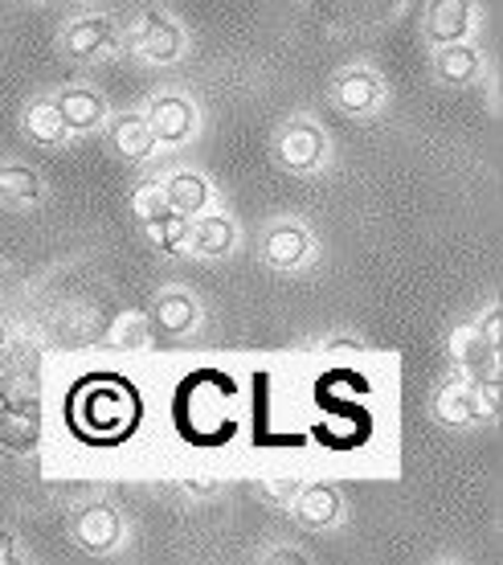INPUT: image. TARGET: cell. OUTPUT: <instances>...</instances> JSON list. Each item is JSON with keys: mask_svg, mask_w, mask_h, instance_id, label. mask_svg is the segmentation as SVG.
Segmentation results:
<instances>
[{"mask_svg": "<svg viewBox=\"0 0 503 565\" xmlns=\"http://www.w3.org/2000/svg\"><path fill=\"white\" fill-rule=\"evenodd\" d=\"M78 435L90 443H119L140 423V397L131 394L119 377H90L66 406Z\"/></svg>", "mask_w": 503, "mask_h": 565, "instance_id": "cell-1", "label": "cell"}, {"mask_svg": "<svg viewBox=\"0 0 503 565\" xmlns=\"http://www.w3.org/2000/svg\"><path fill=\"white\" fill-rule=\"evenodd\" d=\"M136 213L143 217V226H148V238L168 250V255H176L184 242H189V230H193V217L181 210H172L164 201V189L160 184H143V193L136 198Z\"/></svg>", "mask_w": 503, "mask_h": 565, "instance_id": "cell-2", "label": "cell"}, {"mask_svg": "<svg viewBox=\"0 0 503 565\" xmlns=\"http://www.w3.org/2000/svg\"><path fill=\"white\" fill-rule=\"evenodd\" d=\"M131 50H136L143 62H152V66H168V62L181 57L184 33L164 9H148V13L136 21V29H131Z\"/></svg>", "mask_w": 503, "mask_h": 565, "instance_id": "cell-3", "label": "cell"}, {"mask_svg": "<svg viewBox=\"0 0 503 565\" xmlns=\"http://www.w3.org/2000/svg\"><path fill=\"white\" fill-rule=\"evenodd\" d=\"M9 406L0 414V447L13 455H25L42 438V402L33 390H9Z\"/></svg>", "mask_w": 503, "mask_h": 565, "instance_id": "cell-4", "label": "cell"}, {"mask_svg": "<svg viewBox=\"0 0 503 565\" xmlns=\"http://www.w3.org/2000/svg\"><path fill=\"white\" fill-rule=\"evenodd\" d=\"M119 537H124V521H119V509L107 500H90L74 512V541L86 553H111Z\"/></svg>", "mask_w": 503, "mask_h": 565, "instance_id": "cell-5", "label": "cell"}, {"mask_svg": "<svg viewBox=\"0 0 503 565\" xmlns=\"http://www.w3.org/2000/svg\"><path fill=\"white\" fill-rule=\"evenodd\" d=\"M275 156H279L282 169L315 172L323 164V156H328V140H323V131L311 119H295L291 128H282L279 143H275Z\"/></svg>", "mask_w": 503, "mask_h": 565, "instance_id": "cell-6", "label": "cell"}, {"mask_svg": "<svg viewBox=\"0 0 503 565\" xmlns=\"http://www.w3.org/2000/svg\"><path fill=\"white\" fill-rule=\"evenodd\" d=\"M143 115H148V128H152L156 143H164V148H181L196 128V111L184 95H160Z\"/></svg>", "mask_w": 503, "mask_h": 565, "instance_id": "cell-7", "label": "cell"}, {"mask_svg": "<svg viewBox=\"0 0 503 565\" xmlns=\"http://www.w3.org/2000/svg\"><path fill=\"white\" fill-rule=\"evenodd\" d=\"M263 255L270 267L295 270L311 258V234L303 222H275L263 238Z\"/></svg>", "mask_w": 503, "mask_h": 565, "instance_id": "cell-8", "label": "cell"}, {"mask_svg": "<svg viewBox=\"0 0 503 565\" xmlns=\"http://www.w3.org/2000/svg\"><path fill=\"white\" fill-rule=\"evenodd\" d=\"M475 21V0H430L426 4V38L434 45L467 42Z\"/></svg>", "mask_w": 503, "mask_h": 565, "instance_id": "cell-9", "label": "cell"}, {"mask_svg": "<svg viewBox=\"0 0 503 565\" xmlns=\"http://www.w3.org/2000/svg\"><path fill=\"white\" fill-rule=\"evenodd\" d=\"M454 361L462 365L467 382H500V349H491L475 328H459L454 332Z\"/></svg>", "mask_w": 503, "mask_h": 565, "instance_id": "cell-10", "label": "cell"}, {"mask_svg": "<svg viewBox=\"0 0 503 565\" xmlns=\"http://www.w3.org/2000/svg\"><path fill=\"white\" fill-rule=\"evenodd\" d=\"M434 414L447 426H471L488 418V414H483V402H479V394H475V385L467 382V377L442 382V390L434 394Z\"/></svg>", "mask_w": 503, "mask_h": 565, "instance_id": "cell-11", "label": "cell"}, {"mask_svg": "<svg viewBox=\"0 0 503 565\" xmlns=\"http://www.w3.org/2000/svg\"><path fill=\"white\" fill-rule=\"evenodd\" d=\"M107 140H111L115 156L119 160H131V164H143L156 148V136L148 128V115L143 111H124L111 119V128H107Z\"/></svg>", "mask_w": 503, "mask_h": 565, "instance_id": "cell-12", "label": "cell"}, {"mask_svg": "<svg viewBox=\"0 0 503 565\" xmlns=\"http://www.w3.org/2000/svg\"><path fill=\"white\" fill-rule=\"evenodd\" d=\"M115 45V21L111 17H78V21H71V29L62 33V50L74 57V62H90L95 54H103V50H111Z\"/></svg>", "mask_w": 503, "mask_h": 565, "instance_id": "cell-13", "label": "cell"}, {"mask_svg": "<svg viewBox=\"0 0 503 565\" xmlns=\"http://www.w3.org/2000/svg\"><path fill=\"white\" fill-rule=\"evenodd\" d=\"M381 99H385V86H381L377 74L364 71V66H356V71H349V74H340V78H335V103H340L349 115L377 111Z\"/></svg>", "mask_w": 503, "mask_h": 565, "instance_id": "cell-14", "label": "cell"}, {"mask_svg": "<svg viewBox=\"0 0 503 565\" xmlns=\"http://www.w3.org/2000/svg\"><path fill=\"white\" fill-rule=\"evenodd\" d=\"M291 504L308 529H332L340 521V512H344V500H340L332 483H303Z\"/></svg>", "mask_w": 503, "mask_h": 565, "instance_id": "cell-15", "label": "cell"}, {"mask_svg": "<svg viewBox=\"0 0 503 565\" xmlns=\"http://www.w3.org/2000/svg\"><path fill=\"white\" fill-rule=\"evenodd\" d=\"M57 111L66 119V131H95L107 124V103L90 86H71L57 95Z\"/></svg>", "mask_w": 503, "mask_h": 565, "instance_id": "cell-16", "label": "cell"}, {"mask_svg": "<svg viewBox=\"0 0 503 565\" xmlns=\"http://www.w3.org/2000/svg\"><path fill=\"white\" fill-rule=\"evenodd\" d=\"M234 242H238V226H234L225 213H205L201 222H193L184 246H189L196 258H222L234 250Z\"/></svg>", "mask_w": 503, "mask_h": 565, "instance_id": "cell-17", "label": "cell"}, {"mask_svg": "<svg viewBox=\"0 0 503 565\" xmlns=\"http://www.w3.org/2000/svg\"><path fill=\"white\" fill-rule=\"evenodd\" d=\"M21 128H25V136L38 143V148H57V143L71 136V131H66V119L57 111V99L29 103L25 115H21Z\"/></svg>", "mask_w": 503, "mask_h": 565, "instance_id": "cell-18", "label": "cell"}, {"mask_svg": "<svg viewBox=\"0 0 503 565\" xmlns=\"http://www.w3.org/2000/svg\"><path fill=\"white\" fill-rule=\"evenodd\" d=\"M164 201L172 205V210H181V213H189V217H196V213L210 205V198H213V189H210V181L201 177V172H172L164 184Z\"/></svg>", "mask_w": 503, "mask_h": 565, "instance_id": "cell-19", "label": "cell"}, {"mask_svg": "<svg viewBox=\"0 0 503 565\" xmlns=\"http://www.w3.org/2000/svg\"><path fill=\"white\" fill-rule=\"evenodd\" d=\"M434 71H438V78L450 83V86L471 83V78L479 74V50L471 42L438 45V54H434Z\"/></svg>", "mask_w": 503, "mask_h": 565, "instance_id": "cell-20", "label": "cell"}, {"mask_svg": "<svg viewBox=\"0 0 503 565\" xmlns=\"http://www.w3.org/2000/svg\"><path fill=\"white\" fill-rule=\"evenodd\" d=\"M45 198V181L25 164H0V201L4 205H38Z\"/></svg>", "mask_w": 503, "mask_h": 565, "instance_id": "cell-21", "label": "cell"}, {"mask_svg": "<svg viewBox=\"0 0 503 565\" xmlns=\"http://www.w3.org/2000/svg\"><path fill=\"white\" fill-rule=\"evenodd\" d=\"M152 320L160 324V332H164V337H184V332L196 324L193 296H184V291H168V296H160V299H156Z\"/></svg>", "mask_w": 503, "mask_h": 565, "instance_id": "cell-22", "label": "cell"}, {"mask_svg": "<svg viewBox=\"0 0 503 565\" xmlns=\"http://www.w3.org/2000/svg\"><path fill=\"white\" fill-rule=\"evenodd\" d=\"M119 344L143 349V344H148V320H143V316H127L124 328H119Z\"/></svg>", "mask_w": 503, "mask_h": 565, "instance_id": "cell-23", "label": "cell"}, {"mask_svg": "<svg viewBox=\"0 0 503 565\" xmlns=\"http://www.w3.org/2000/svg\"><path fill=\"white\" fill-rule=\"evenodd\" d=\"M475 332H479L483 340H488L491 349H500V303H495V308H488L483 316H479Z\"/></svg>", "mask_w": 503, "mask_h": 565, "instance_id": "cell-24", "label": "cell"}, {"mask_svg": "<svg viewBox=\"0 0 503 565\" xmlns=\"http://www.w3.org/2000/svg\"><path fill=\"white\" fill-rule=\"evenodd\" d=\"M303 488V480H295V476H282V480H270L263 483V495L266 500H295V492Z\"/></svg>", "mask_w": 503, "mask_h": 565, "instance_id": "cell-25", "label": "cell"}, {"mask_svg": "<svg viewBox=\"0 0 503 565\" xmlns=\"http://www.w3.org/2000/svg\"><path fill=\"white\" fill-rule=\"evenodd\" d=\"M17 562V537L9 533V529H0V565Z\"/></svg>", "mask_w": 503, "mask_h": 565, "instance_id": "cell-26", "label": "cell"}, {"mask_svg": "<svg viewBox=\"0 0 503 565\" xmlns=\"http://www.w3.org/2000/svg\"><path fill=\"white\" fill-rule=\"evenodd\" d=\"M184 492L189 495H213L217 492V483L213 480H184Z\"/></svg>", "mask_w": 503, "mask_h": 565, "instance_id": "cell-27", "label": "cell"}]
</instances>
